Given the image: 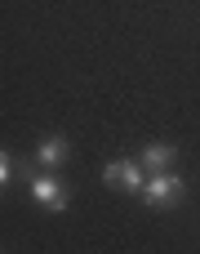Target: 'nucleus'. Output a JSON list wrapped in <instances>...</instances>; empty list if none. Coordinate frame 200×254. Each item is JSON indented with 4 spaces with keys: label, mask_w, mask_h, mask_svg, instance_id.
Returning <instances> with one entry per match:
<instances>
[{
    "label": "nucleus",
    "mask_w": 200,
    "mask_h": 254,
    "mask_svg": "<svg viewBox=\"0 0 200 254\" xmlns=\"http://www.w3.org/2000/svg\"><path fill=\"white\" fill-rule=\"evenodd\" d=\"M183 192H187V183H183L178 174H169V170H151L138 196H143L151 210H174V205L183 201Z\"/></svg>",
    "instance_id": "f257e3e1"
},
{
    "label": "nucleus",
    "mask_w": 200,
    "mask_h": 254,
    "mask_svg": "<svg viewBox=\"0 0 200 254\" xmlns=\"http://www.w3.org/2000/svg\"><path fill=\"white\" fill-rule=\"evenodd\" d=\"M27 188H31V201L40 205V210H53V214H62L67 205H71V196H67V188L49 174V170H36V174H27Z\"/></svg>",
    "instance_id": "f03ea898"
},
{
    "label": "nucleus",
    "mask_w": 200,
    "mask_h": 254,
    "mask_svg": "<svg viewBox=\"0 0 200 254\" xmlns=\"http://www.w3.org/2000/svg\"><path fill=\"white\" fill-rule=\"evenodd\" d=\"M102 183L138 196V192H143V183H147V170H143V161H111V165L102 170Z\"/></svg>",
    "instance_id": "7ed1b4c3"
},
{
    "label": "nucleus",
    "mask_w": 200,
    "mask_h": 254,
    "mask_svg": "<svg viewBox=\"0 0 200 254\" xmlns=\"http://www.w3.org/2000/svg\"><path fill=\"white\" fill-rule=\"evenodd\" d=\"M36 161H40V170H58V165L71 161V143L62 134H45L40 147H36Z\"/></svg>",
    "instance_id": "20e7f679"
},
{
    "label": "nucleus",
    "mask_w": 200,
    "mask_h": 254,
    "mask_svg": "<svg viewBox=\"0 0 200 254\" xmlns=\"http://www.w3.org/2000/svg\"><path fill=\"white\" fill-rule=\"evenodd\" d=\"M174 156H178V152H174V143H147V147L138 152V161H143V170H147V174H151V170H169V165H174Z\"/></svg>",
    "instance_id": "39448f33"
},
{
    "label": "nucleus",
    "mask_w": 200,
    "mask_h": 254,
    "mask_svg": "<svg viewBox=\"0 0 200 254\" xmlns=\"http://www.w3.org/2000/svg\"><path fill=\"white\" fill-rule=\"evenodd\" d=\"M9 174H13V156H9V152L0 147V188L9 183Z\"/></svg>",
    "instance_id": "423d86ee"
}]
</instances>
